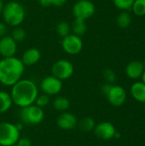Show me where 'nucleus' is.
Wrapping results in <instances>:
<instances>
[{"mask_svg":"<svg viewBox=\"0 0 145 146\" xmlns=\"http://www.w3.org/2000/svg\"><path fill=\"white\" fill-rule=\"evenodd\" d=\"M144 113H145V107H144Z\"/></svg>","mask_w":145,"mask_h":146,"instance_id":"obj_38","label":"nucleus"},{"mask_svg":"<svg viewBox=\"0 0 145 146\" xmlns=\"http://www.w3.org/2000/svg\"><path fill=\"white\" fill-rule=\"evenodd\" d=\"M131 94L132 98L142 104H145V84L143 81H138L132 85Z\"/></svg>","mask_w":145,"mask_h":146,"instance_id":"obj_16","label":"nucleus"},{"mask_svg":"<svg viewBox=\"0 0 145 146\" xmlns=\"http://www.w3.org/2000/svg\"><path fill=\"white\" fill-rule=\"evenodd\" d=\"M106 96L109 103L114 107L122 106L126 100V92L121 86L112 85L109 92L107 93Z\"/></svg>","mask_w":145,"mask_h":146,"instance_id":"obj_10","label":"nucleus"},{"mask_svg":"<svg viewBox=\"0 0 145 146\" xmlns=\"http://www.w3.org/2000/svg\"><path fill=\"white\" fill-rule=\"evenodd\" d=\"M73 73V65L66 59H60L56 61L51 67V74L61 80H65L71 78Z\"/></svg>","mask_w":145,"mask_h":146,"instance_id":"obj_6","label":"nucleus"},{"mask_svg":"<svg viewBox=\"0 0 145 146\" xmlns=\"http://www.w3.org/2000/svg\"><path fill=\"white\" fill-rule=\"evenodd\" d=\"M111 86H112V84H110V83H105V84H103L102 86V87H101V90H102L103 93H104L105 95H107V93L109 92Z\"/></svg>","mask_w":145,"mask_h":146,"instance_id":"obj_31","label":"nucleus"},{"mask_svg":"<svg viewBox=\"0 0 145 146\" xmlns=\"http://www.w3.org/2000/svg\"><path fill=\"white\" fill-rule=\"evenodd\" d=\"M62 80L51 75L44 77L40 83V89L43 93L50 96L57 95L62 90Z\"/></svg>","mask_w":145,"mask_h":146,"instance_id":"obj_9","label":"nucleus"},{"mask_svg":"<svg viewBox=\"0 0 145 146\" xmlns=\"http://www.w3.org/2000/svg\"><path fill=\"white\" fill-rule=\"evenodd\" d=\"M41 58V52L37 48L27 49L21 56V62L25 66H32L37 64Z\"/></svg>","mask_w":145,"mask_h":146,"instance_id":"obj_14","label":"nucleus"},{"mask_svg":"<svg viewBox=\"0 0 145 146\" xmlns=\"http://www.w3.org/2000/svg\"><path fill=\"white\" fill-rule=\"evenodd\" d=\"M71 26V31L73 32V34L81 37L82 35H84L87 30V26L85 23V20L82 19H77L74 18L73 21L72 22Z\"/></svg>","mask_w":145,"mask_h":146,"instance_id":"obj_19","label":"nucleus"},{"mask_svg":"<svg viewBox=\"0 0 145 146\" xmlns=\"http://www.w3.org/2000/svg\"><path fill=\"white\" fill-rule=\"evenodd\" d=\"M131 22H132V17L130 14L125 10L121 12L116 18V23L118 27L122 29L127 28L131 25Z\"/></svg>","mask_w":145,"mask_h":146,"instance_id":"obj_21","label":"nucleus"},{"mask_svg":"<svg viewBox=\"0 0 145 146\" xmlns=\"http://www.w3.org/2000/svg\"><path fill=\"white\" fill-rule=\"evenodd\" d=\"M141 78H142V81L145 84V69L144 73H143V74H142V76H141Z\"/></svg>","mask_w":145,"mask_h":146,"instance_id":"obj_35","label":"nucleus"},{"mask_svg":"<svg viewBox=\"0 0 145 146\" xmlns=\"http://www.w3.org/2000/svg\"><path fill=\"white\" fill-rule=\"evenodd\" d=\"M16 125V127H17V128L21 131V130H22V124L21 123H17V124H15Z\"/></svg>","mask_w":145,"mask_h":146,"instance_id":"obj_34","label":"nucleus"},{"mask_svg":"<svg viewBox=\"0 0 145 146\" xmlns=\"http://www.w3.org/2000/svg\"><path fill=\"white\" fill-rule=\"evenodd\" d=\"M12 146H17V145H12Z\"/></svg>","mask_w":145,"mask_h":146,"instance_id":"obj_37","label":"nucleus"},{"mask_svg":"<svg viewBox=\"0 0 145 146\" xmlns=\"http://www.w3.org/2000/svg\"><path fill=\"white\" fill-rule=\"evenodd\" d=\"M10 36L16 43H21V42H23L25 38H26V33L24 28L21 27H14Z\"/></svg>","mask_w":145,"mask_h":146,"instance_id":"obj_23","label":"nucleus"},{"mask_svg":"<svg viewBox=\"0 0 145 146\" xmlns=\"http://www.w3.org/2000/svg\"><path fill=\"white\" fill-rule=\"evenodd\" d=\"M83 41L81 37L77 36L73 33H69L66 37L62 38V50L72 56L79 54L83 50Z\"/></svg>","mask_w":145,"mask_h":146,"instance_id":"obj_8","label":"nucleus"},{"mask_svg":"<svg viewBox=\"0 0 145 146\" xmlns=\"http://www.w3.org/2000/svg\"><path fill=\"white\" fill-rule=\"evenodd\" d=\"M21 131L16 125L8 121L0 122V146H12L16 145L21 138Z\"/></svg>","mask_w":145,"mask_h":146,"instance_id":"obj_4","label":"nucleus"},{"mask_svg":"<svg viewBox=\"0 0 145 146\" xmlns=\"http://www.w3.org/2000/svg\"><path fill=\"white\" fill-rule=\"evenodd\" d=\"M78 119L77 117L69 112H62L57 119H56V124L58 127L64 131H70L74 129L78 125Z\"/></svg>","mask_w":145,"mask_h":146,"instance_id":"obj_12","label":"nucleus"},{"mask_svg":"<svg viewBox=\"0 0 145 146\" xmlns=\"http://www.w3.org/2000/svg\"><path fill=\"white\" fill-rule=\"evenodd\" d=\"M93 133L98 139L102 140H109L115 137L116 129L114 124L111 122L102 121L96 124Z\"/></svg>","mask_w":145,"mask_h":146,"instance_id":"obj_11","label":"nucleus"},{"mask_svg":"<svg viewBox=\"0 0 145 146\" xmlns=\"http://www.w3.org/2000/svg\"><path fill=\"white\" fill-rule=\"evenodd\" d=\"M144 69L143 62H141L140 61H132L127 64L126 68V74L130 79L137 80L138 78H141Z\"/></svg>","mask_w":145,"mask_h":146,"instance_id":"obj_15","label":"nucleus"},{"mask_svg":"<svg viewBox=\"0 0 145 146\" xmlns=\"http://www.w3.org/2000/svg\"><path fill=\"white\" fill-rule=\"evenodd\" d=\"M132 9L136 15H145V0H135L132 6Z\"/></svg>","mask_w":145,"mask_h":146,"instance_id":"obj_24","label":"nucleus"},{"mask_svg":"<svg viewBox=\"0 0 145 146\" xmlns=\"http://www.w3.org/2000/svg\"><path fill=\"white\" fill-rule=\"evenodd\" d=\"M95 12L96 6L90 0H79L73 6V15L77 19L85 21L93 16Z\"/></svg>","mask_w":145,"mask_h":146,"instance_id":"obj_7","label":"nucleus"},{"mask_svg":"<svg viewBox=\"0 0 145 146\" xmlns=\"http://www.w3.org/2000/svg\"><path fill=\"white\" fill-rule=\"evenodd\" d=\"M9 94L13 104L21 109L35 103L38 95V88L32 80L21 79L11 86Z\"/></svg>","mask_w":145,"mask_h":146,"instance_id":"obj_1","label":"nucleus"},{"mask_svg":"<svg viewBox=\"0 0 145 146\" xmlns=\"http://www.w3.org/2000/svg\"><path fill=\"white\" fill-rule=\"evenodd\" d=\"M26 11L24 7L16 1H9L4 3L2 16L4 23L9 27H19L24 21Z\"/></svg>","mask_w":145,"mask_h":146,"instance_id":"obj_3","label":"nucleus"},{"mask_svg":"<svg viewBox=\"0 0 145 146\" xmlns=\"http://www.w3.org/2000/svg\"><path fill=\"white\" fill-rule=\"evenodd\" d=\"M56 31L59 36H61L62 38H64L70 33L71 26L68 21H62L57 23V25L56 27Z\"/></svg>","mask_w":145,"mask_h":146,"instance_id":"obj_22","label":"nucleus"},{"mask_svg":"<svg viewBox=\"0 0 145 146\" xmlns=\"http://www.w3.org/2000/svg\"><path fill=\"white\" fill-rule=\"evenodd\" d=\"M7 29V25L3 22H0V38L6 35Z\"/></svg>","mask_w":145,"mask_h":146,"instance_id":"obj_30","label":"nucleus"},{"mask_svg":"<svg viewBox=\"0 0 145 146\" xmlns=\"http://www.w3.org/2000/svg\"><path fill=\"white\" fill-rule=\"evenodd\" d=\"M52 105L56 110L59 112H65L70 107V101L67 97L57 96L54 98Z\"/></svg>","mask_w":145,"mask_h":146,"instance_id":"obj_18","label":"nucleus"},{"mask_svg":"<svg viewBox=\"0 0 145 146\" xmlns=\"http://www.w3.org/2000/svg\"><path fill=\"white\" fill-rule=\"evenodd\" d=\"M103 75L104 80L107 81V83L112 84L116 80V74L110 68H105L103 72Z\"/></svg>","mask_w":145,"mask_h":146,"instance_id":"obj_27","label":"nucleus"},{"mask_svg":"<svg viewBox=\"0 0 145 146\" xmlns=\"http://www.w3.org/2000/svg\"><path fill=\"white\" fill-rule=\"evenodd\" d=\"M17 51V43L11 36L5 35L0 38V55L3 57L15 56Z\"/></svg>","mask_w":145,"mask_h":146,"instance_id":"obj_13","label":"nucleus"},{"mask_svg":"<svg viewBox=\"0 0 145 146\" xmlns=\"http://www.w3.org/2000/svg\"><path fill=\"white\" fill-rule=\"evenodd\" d=\"M36 1L38 2L39 4H41L44 7H49V6H50V0H36Z\"/></svg>","mask_w":145,"mask_h":146,"instance_id":"obj_32","label":"nucleus"},{"mask_svg":"<svg viewBox=\"0 0 145 146\" xmlns=\"http://www.w3.org/2000/svg\"><path fill=\"white\" fill-rule=\"evenodd\" d=\"M19 117L21 121L26 125H38L44 121V111L42 108L33 104L21 108L19 112Z\"/></svg>","mask_w":145,"mask_h":146,"instance_id":"obj_5","label":"nucleus"},{"mask_svg":"<svg viewBox=\"0 0 145 146\" xmlns=\"http://www.w3.org/2000/svg\"><path fill=\"white\" fill-rule=\"evenodd\" d=\"M25 71V65L15 56L3 57L0 60V83L12 86L21 79Z\"/></svg>","mask_w":145,"mask_h":146,"instance_id":"obj_2","label":"nucleus"},{"mask_svg":"<svg viewBox=\"0 0 145 146\" xmlns=\"http://www.w3.org/2000/svg\"><path fill=\"white\" fill-rule=\"evenodd\" d=\"M3 6H4V3L2 0H0V15H2V11H3Z\"/></svg>","mask_w":145,"mask_h":146,"instance_id":"obj_33","label":"nucleus"},{"mask_svg":"<svg viewBox=\"0 0 145 146\" xmlns=\"http://www.w3.org/2000/svg\"><path fill=\"white\" fill-rule=\"evenodd\" d=\"M96 126V122L91 117H84L79 121H78L77 127L80 131L84 133H90L94 130Z\"/></svg>","mask_w":145,"mask_h":146,"instance_id":"obj_20","label":"nucleus"},{"mask_svg":"<svg viewBox=\"0 0 145 146\" xmlns=\"http://www.w3.org/2000/svg\"><path fill=\"white\" fill-rule=\"evenodd\" d=\"M32 141L26 137H21L18 139L16 145L17 146H32Z\"/></svg>","mask_w":145,"mask_h":146,"instance_id":"obj_28","label":"nucleus"},{"mask_svg":"<svg viewBox=\"0 0 145 146\" xmlns=\"http://www.w3.org/2000/svg\"><path fill=\"white\" fill-rule=\"evenodd\" d=\"M13 105L10 94L5 91H0V115L9 111Z\"/></svg>","mask_w":145,"mask_h":146,"instance_id":"obj_17","label":"nucleus"},{"mask_svg":"<svg viewBox=\"0 0 145 146\" xmlns=\"http://www.w3.org/2000/svg\"><path fill=\"white\" fill-rule=\"evenodd\" d=\"M67 0H50V5L56 6V7H61L65 4Z\"/></svg>","mask_w":145,"mask_h":146,"instance_id":"obj_29","label":"nucleus"},{"mask_svg":"<svg viewBox=\"0 0 145 146\" xmlns=\"http://www.w3.org/2000/svg\"><path fill=\"white\" fill-rule=\"evenodd\" d=\"M115 7L121 10H129L132 9V6L135 0H113Z\"/></svg>","mask_w":145,"mask_h":146,"instance_id":"obj_25","label":"nucleus"},{"mask_svg":"<svg viewBox=\"0 0 145 146\" xmlns=\"http://www.w3.org/2000/svg\"><path fill=\"white\" fill-rule=\"evenodd\" d=\"M50 102V96L49 95H46L44 93H42V94H38L36 100H35V103L34 104H36L37 106L44 109V107H46Z\"/></svg>","mask_w":145,"mask_h":146,"instance_id":"obj_26","label":"nucleus"},{"mask_svg":"<svg viewBox=\"0 0 145 146\" xmlns=\"http://www.w3.org/2000/svg\"><path fill=\"white\" fill-rule=\"evenodd\" d=\"M143 64H144V68H145V61H144V62Z\"/></svg>","mask_w":145,"mask_h":146,"instance_id":"obj_36","label":"nucleus"}]
</instances>
